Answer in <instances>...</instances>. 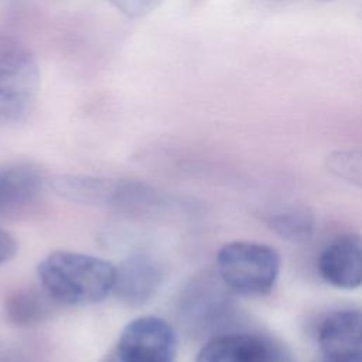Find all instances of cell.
<instances>
[{
  "label": "cell",
  "mask_w": 362,
  "mask_h": 362,
  "mask_svg": "<svg viewBox=\"0 0 362 362\" xmlns=\"http://www.w3.org/2000/svg\"><path fill=\"white\" fill-rule=\"evenodd\" d=\"M163 280L164 267L156 257L132 255L116 267L112 294L129 307H141L154 297Z\"/></svg>",
  "instance_id": "cell-7"
},
{
  "label": "cell",
  "mask_w": 362,
  "mask_h": 362,
  "mask_svg": "<svg viewBox=\"0 0 362 362\" xmlns=\"http://www.w3.org/2000/svg\"><path fill=\"white\" fill-rule=\"evenodd\" d=\"M107 1L112 3L120 13L129 17H140L154 10L161 0H107Z\"/></svg>",
  "instance_id": "cell-14"
},
{
  "label": "cell",
  "mask_w": 362,
  "mask_h": 362,
  "mask_svg": "<svg viewBox=\"0 0 362 362\" xmlns=\"http://www.w3.org/2000/svg\"><path fill=\"white\" fill-rule=\"evenodd\" d=\"M328 170L338 178L362 188V150H341L327 158Z\"/></svg>",
  "instance_id": "cell-13"
},
{
  "label": "cell",
  "mask_w": 362,
  "mask_h": 362,
  "mask_svg": "<svg viewBox=\"0 0 362 362\" xmlns=\"http://www.w3.org/2000/svg\"><path fill=\"white\" fill-rule=\"evenodd\" d=\"M54 303H57L45 290L41 287H28L14 291L4 301L6 318L18 327H28L38 324L45 320Z\"/></svg>",
  "instance_id": "cell-11"
},
{
  "label": "cell",
  "mask_w": 362,
  "mask_h": 362,
  "mask_svg": "<svg viewBox=\"0 0 362 362\" xmlns=\"http://www.w3.org/2000/svg\"><path fill=\"white\" fill-rule=\"evenodd\" d=\"M267 223L279 236L290 242H304L314 230V216L304 206H287L272 212Z\"/></svg>",
  "instance_id": "cell-12"
},
{
  "label": "cell",
  "mask_w": 362,
  "mask_h": 362,
  "mask_svg": "<svg viewBox=\"0 0 362 362\" xmlns=\"http://www.w3.org/2000/svg\"><path fill=\"white\" fill-rule=\"evenodd\" d=\"M42 177L31 164H14L0 170V215L28 205L40 192Z\"/></svg>",
  "instance_id": "cell-10"
},
{
  "label": "cell",
  "mask_w": 362,
  "mask_h": 362,
  "mask_svg": "<svg viewBox=\"0 0 362 362\" xmlns=\"http://www.w3.org/2000/svg\"><path fill=\"white\" fill-rule=\"evenodd\" d=\"M177 337L164 320L144 315L130 321L100 362H174Z\"/></svg>",
  "instance_id": "cell-4"
},
{
  "label": "cell",
  "mask_w": 362,
  "mask_h": 362,
  "mask_svg": "<svg viewBox=\"0 0 362 362\" xmlns=\"http://www.w3.org/2000/svg\"><path fill=\"white\" fill-rule=\"evenodd\" d=\"M318 345L328 362H362V310H338L318 327Z\"/></svg>",
  "instance_id": "cell-6"
},
{
  "label": "cell",
  "mask_w": 362,
  "mask_h": 362,
  "mask_svg": "<svg viewBox=\"0 0 362 362\" xmlns=\"http://www.w3.org/2000/svg\"><path fill=\"white\" fill-rule=\"evenodd\" d=\"M38 89L40 69L34 54L20 41L0 35V119L23 117Z\"/></svg>",
  "instance_id": "cell-3"
},
{
  "label": "cell",
  "mask_w": 362,
  "mask_h": 362,
  "mask_svg": "<svg viewBox=\"0 0 362 362\" xmlns=\"http://www.w3.org/2000/svg\"><path fill=\"white\" fill-rule=\"evenodd\" d=\"M318 272L331 286L352 290L362 284V238L355 233L338 236L318 257Z\"/></svg>",
  "instance_id": "cell-8"
},
{
  "label": "cell",
  "mask_w": 362,
  "mask_h": 362,
  "mask_svg": "<svg viewBox=\"0 0 362 362\" xmlns=\"http://www.w3.org/2000/svg\"><path fill=\"white\" fill-rule=\"evenodd\" d=\"M41 287L57 301L66 305H92L113 291L116 266L106 259L55 250L37 266Z\"/></svg>",
  "instance_id": "cell-1"
},
{
  "label": "cell",
  "mask_w": 362,
  "mask_h": 362,
  "mask_svg": "<svg viewBox=\"0 0 362 362\" xmlns=\"http://www.w3.org/2000/svg\"><path fill=\"white\" fill-rule=\"evenodd\" d=\"M216 272L233 294L263 296L277 280L280 256L276 249L264 243L235 240L218 250Z\"/></svg>",
  "instance_id": "cell-2"
},
{
  "label": "cell",
  "mask_w": 362,
  "mask_h": 362,
  "mask_svg": "<svg viewBox=\"0 0 362 362\" xmlns=\"http://www.w3.org/2000/svg\"><path fill=\"white\" fill-rule=\"evenodd\" d=\"M276 344L253 332L223 331L212 335L195 362H269Z\"/></svg>",
  "instance_id": "cell-9"
},
{
  "label": "cell",
  "mask_w": 362,
  "mask_h": 362,
  "mask_svg": "<svg viewBox=\"0 0 362 362\" xmlns=\"http://www.w3.org/2000/svg\"><path fill=\"white\" fill-rule=\"evenodd\" d=\"M233 294L222 281L218 272L201 274L184 290L180 303L182 324L194 334H218L230 318Z\"/></svg>",
  "instance_id": "cell-5"
},
{
  "label": "cell",
  "mask_w": 362,
  "mask_h": 362,
  "mask_svg": "<svg viewBox=\"0 0 362 362\" xmlns=\"http://www.w3.org/2000/svg\"><path fill=\"white\" fill-rule=\"evenodd\" d=\"M17 253V240L4 229H0V264L11 260Z\"/></svg>",
  "instance_id": "cell-15"
}]
</instances>
